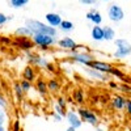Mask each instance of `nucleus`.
Segmentation results:
<instances>
[{"label": "nucleus", "mask_w": 131, "mask_h": 131, "mask_svg": "<svg viewBox=\"0 0 131 131\" xmlns=\"http://www.w3.org/2000/svg\"><path fill=\"white\" fill-rule=\"evenodd\" d=\"M25 26H28L31 30L33 36L34 34H49V36H52V37L58 36L57 28H52L49 24H45V23H42V21H38V20H34V18L25 20Z\"/></svg>", "instance_id": "1"}, {"label": "nucleus", "mask_w": 131, "mask_h": 131, "mask_svg": "<svg viewBox=\"0 0 131 131\" xmlns=\"http://www.w3.org/2000/svg\"><path fill=\"white\" fill-rule=\"evenodd\" d=\"M114 45H115V51L113 54V57L115 59H125L131 54V43L125 39V38H117L114 39Z\"/></svg>", "instance_id": "2"}, {"label": "nucleus", "mask_w": 131, "mask_h": 131, "mask_svg": "<svg viewBox=\"0 0 131 131\" xmlns=\"http://www.w3.org/2000/svg\"><path fill=\"white\" fill-rule=\"evenodd\" d=\"M31 41L34 42L36 46H38L42 50H47L50 46L58 43V41H57L55 37L49 36V34H34V36L31 37Z\"/></svg>", "instance_id": "3"}, {"label": "nucleus", "mask_w": 131, "mask_h": 131, "mask_svg": "<svg viewBox=\"0 0 131 131\" xmlns=\"http://www.w3.org/2000/svg\"><path fill=\"white\" fill-rule=\"evenodd\" d=\"M71 59L75 63L83 64V66H85V67H89L91 62L94 60V55L91 51H78V50H73V51H71Z\"/></svg>", "instance_id": "4"}, {"label": "nucleus", "mask_w": 131, "mask_h": 131, "mask_svg": "<svg viewBox=\"0 0 131 131\" xmlns=\"http://www.w3.org/2000/svg\"><path fill=\"white\" fill-rule=\"evenodd\" d=\"M79 113V115H80V118H81V121L83 122H86V123H89L91 126H94V127H97L98 126V115L92 110V109H89V107H79L78 110H76Z\"/></svg>", "instance_id": "5"}, {"label": "nucleus", "mask_w": 131, "mask_h": 131, "mask_svg": "<svg viewBox=\"0 0 131 131\" xmlns=\"http://www.w3.org/2000/svg\"><path fill=\"white\" fill-rule=\"evenodd\" d=\"M107 17L110 21H113V23H119V21H122L125 18V12L119 5L112 4L107 8Z\"/></svg>", "instance_id": "6"}, {"label": "nucleus", "mask_w": 131, "mask_h": 131, "mask_svg": "<svg viewBox=\"0 0 131 131\" xmlns=\"http://www.w3.org/2000/svg\"><path fill=\"white\" fill-rule=\"evenodd\" d=\"M26 58L31 66H37V67H41V68H46L49 64V62L45 57H41L39 54L31 52V51H26Z\"/></svg>", "instance_id": "7"}, {"label": "nucleus", "mask_w": 131, "mask_h": 131, "mask_svg": "<svg viewBox=\"0 0 131 131\" xmlns=\"http://www.w3.org/2000/svg\"><path fill=\"white\" fill-rule=\"evenodd\" d=\"M12 45L20 50H24V51H30L33 47H34V42H33L31 39H29L28 37H16L12 42Z\"/></svg>", "instance_id": "8"}, {"label": "nucleus", "mask_w": 131, "mask_h": 131, "mask_svg": "<svg viewBox=\"0 0 131 131\" xmlns=\"http://www.w3.org/2000/svg\"><path fill=\"white\" fill-rule=\"evenodd\" d=\"M84 73L88 76L89 79H93V80H100V81H109V79L112 78L109 73H104V72H100L97 70H93L91 67H85L84 68Z\"/></svg>", "instance_id": "9"}, {"label": "nucleus", "mask_w": 131, "mask_h": 131, "mask_svg": "<svg viewBox=\"0 0 131 131\" xmlns=\"http://www.w3.org/2000/svg\"><path fill=\"white\" fill-rule=\"evenodd\" d=\"M66 119H67L68 125H70L71 127H73V128H79V127H81V125H83V121H81L79 113L76 112V110H73V109L67 112Z\"/></svg>", "instance_id": "10"}, {"label": "nucleus", "mask_w": 131, "mask_h": 131, "mask_svg": "<svg viewBox=\"0 0 131 131\" xmlns=\"http://www.w3.org/2000/svg\"><path fill=\"white\" fill-rule=\"evenodd\" d=\"M58 46L62 50H68V51L78 50L80 47L78 43H76V41H73L71 37H63V38L58 39Z\"/></svg>", "instance_id": "11"}, {"label": "nucleus", "mask_w": 131, "mask_h": 131, "mask_svg": "<svg viewBox=\"0 0 131 131\" xmlns=\"http://www.w3.org/2000/svg\"><path fill=\"white\" fill-rule=\"evenodd\" d=\"M89 67L93 68V70L100 71V72H104V73H109L110 70L113 68V64L109 63V62H105V60H97V59H94L93 62H91Z\"/></svg>", "instance_id": "12"}, {"label": "nucleus", "mask_w": 131, "mask_h": 131, "mask_svg": "<svg viewBox=\"0 0 131 131\" xmlns=\"http://www.w3.org/2000/svg\"><path fill=\"white\" fill-rule=\"evenodd\" d=\"M126 100H127V98L125 96H122V94H114L110 98L112 107L115 109V110H123L125 106H126Z\"/></svg>", "instance_id": "13"}, {"label": "nucleus", "mask_w": 131, "mask_h": 131, "mask_svg": "<svg viewBox=\"0 0 131 131\" xmlns=\"http://www.w3.org/2000/svg\"><path fill=\"white\" fill-rule=\"evenodd\" d=\"M23 79L33 83V81H36L37 80V72H36V68H34V66H31V64H28L26 67L23 70Z\"/></svg>", "instance_id": "14"}, {"label": "nucleus", "mask_w": 131, "mask_h": 131, "mask_svg": "<svg viewBox=\"0 0 131 131\" xmlns=\"http://www.w3.org/2000/svg\"><path fill=\"white\" fill-rule=\"evenodd\" d=\"M45 20H46V24H49L50 26L52 28H57V26H60L62 24V17L58 15V13H54V12H50V13H46L45 15Z\"/></svg>", "instance_id": "15"}, {"label": "nucleus", "mask_w": 131, "mask_h": 131, "mask_svg": "<svg viewBox=\"0 0 131 131\" xmlns=\"http://www.w3.org/2000/svg\"><path fill=\"white\" fill-rule=\"evenodd\" d=\"M85 17H86V20H88V21L93 23V25H100V24L102 23V16H101V13L98 12V10H96L94 8H92L89 12L85 15Z\"/></svg>", "instance_id": "16"}, {"label": "nucleus", "mask_w": 131, "mask_h": 131, "mask_svg": "<svg viewBox=\"0 0 131 131\" xmlns=\"http://www.w3.org/2000/svg\"><path fill=\"white\" fill-rule=\"evenodd\" d=\"M91 36H92L93 41H97V42L104 41V28L98 26V25H94L91 30Z\"/></svg>", "instance_id": "17"}, {"label": "nucleus", "mask_w": 131, "mask_h": 131, "mask_svg": "<svg viewBox=\"0 0 131 131\" xmlns=\"http://www.w3.org/2000/svg\"><path fill=\"white\" fill-rule=\"evenodd\" d=\"M36 89L37 92L45 97L47 93H49V88H47V81H45L43 79H37L36 80Z\"/></svg>", "instance_id": "18"}, {"label": "nucleus", "mask_w": 131, "mask_h": 131, "mask_svg": "<svg viewBox=\"0 0 131 131\" xmlns=\"http://www.w3.org/2000/svg\"><path fill=\"white\" fill-rule=\"evenodd\" d=\"M47 88H49V92H51L52 94L59 93V91H60V83L58 81V79L51 78V79L47 80Z\"/></svg>", "instance_id": "19"}, {"label": "nucleus", "mask_w": 131, "mask_h": 131, "mask_svg": "<svg viewBox=\"0 0 131 131\" xmlns=\"http://www.w3.org/2000/svg\"><path fill=\"white\" fill-rule=\"evenodd\" d=\"M72 98H73V101L76 102V104H79V105H81V104H84V101H85V96H84V92H83V89H75L73 91V93H72Z\"/></svg>", "instance_id": "20"}, {"label": "nucleus", "mask_w": 131, "mask_h": 131, "mask_svg": "<svg viewBox=\"0 0 131 131\" xmlns=\"http://www.w3.org/2000/svg\"><path fill=\"white\" fill-rule=\"evenodd\" d=\"M15 34L16 36H18V37H33V33H31V30L28 28V26H20V28H17L16 30H15Z\"/></svg>", "instance_id": "21"}, {"label": "nucleus", "mask_w": 131, "mask_h": 131, "mask_svg": "<svg viewBox=\"0 0 131 131\" xmlns=\"http://www.w3.org/2000/svg\"><path fill=\"white\" fill-rule=\"evenodd\" d=\"M104 39L105 41H114L115 31L112 26H104Z\"/></svg>", "instance_id": "22"}, {"label": "nucleus", "mask_w": 131, "mask_h": 131, "mask_svg": "<svg viewBox=\"0 0 131 131\" xmlns=\"http://www.w3.org/2000/svg\"><path fill=\"white\" fill-rule=\"evenodd\" d=\"M59 28H60V30H62V31H66V33H68V31L73 30L75 25H73V23H71V21H68V20H63Z\"/></svg>", "instance_id": "23"}, {"label": "nucleus", "mask_w": 131, "mask_h": 131, "mask_svg": "<svg viewBox=\"0 0 131 131\" xmlns=\"http://www.w3.org/2000/svg\"><path fill=\"white\" fill-rule=\"evenodd\" d=\"M109 75H110L112 78H115V79H121V80H123V78H125V73H123V71H121L119 68L114 67V66H113V68L110 70V72H109Z\"/></svg>", "instance_id": "24"}, {"label": "nucleus", "mask_w": 131, "mask_h": 131, "mask_svg": "<svg viewBox=\"0 0 131 131\" xmlns=\"http://www.w3.org/2000/svg\"><path fill=\"white\" fill-rule=\"evenodd\" d=\"M29 3V0H9V4L12 8H23Z\"/></svg>", "instance_id": "25"}, {"label": "nucleus", "mask_w": 131, "mask_h": 131, "mask_svg": "<svg viewBox=\"0 0 131 131\" xmlns=\"http://www.w3.org/2000/svg\"><path fill=\"white\" fill-rule=\"evenodd\" d=\"M13 92H15V94H16V97H17V100H21L23 98V96H24V91H23V88H21V84L20 83H15L13 84Z\"/></svg>", "instance_id": "26"}, {"label": "nucleus", "mask_w": 131, "mask_h": 131, "mask_svg": "<svg viewBox=\"0 0 131 131\" xmlns=\"http://www.w3.org/2000/svg\"><path fill=\"white\" fill-rule=\"evenodd\" d=\"M12 42H13V39H10V37H8V36H0V45L9 46V45H12Z\"/></svg>", "instance_id": "27"}, {"label": "nucleus", "mask_w": 131, "mask_h": 131, "mask_svg": "<svg viewBox=\"0 0 131 131\" xmlns=\"http://www.w3.org/2000/svg\"><path fill=\"white\" fill-rule=\"evenodd\" d=\"M20 84H21V88H23V91L24 92H29L30 89H31V83L30 81H28V80H25V79H23L20 81Z\"/></svg>", "instance_id": "28"}, {"label": "nucleus", "mask_w": 131, "mask_h": 131, "mask_svg": "<svg viewBox=\"0 0 131 131\" xmlns=\"http://www.w3.org/2000/svg\"><path fill=\"white\" fill-rule=\"evenodd\" d=\"M5 122H7V113H5V109L0 107V126H4Z\"/></svg>", "instance_id": "29"}, {"label": "nucleus", "mask_w": 131, "mask_h": 131, "mask_svg": "<svg viewBox=\"0 0 131 131\" xmlns=\"http://www.w3.org/2000/svg\"><path fill=\"white\" fill-rule=\"evenodd\" d=\"M54 112L58 113V114H59V115H62V117H64V118H66V115H67V112H66L64 109H62V107H60L58 104L54 105Z\"/></svg>", "instance_id": "30"}, {"label": "nucleus", "mask_w": 131, "mask_h": 131, "mask_svg": "<svg viewBox=\"0 0 131 131\" xmlns=\"http://www.w3.org/2000/svg\"><path fill=\"white\" fill-rule=\"evenodd\" d=\"M57 104H58L62 109H64V110H66V107H67V100H66L63 96H60V97L57 98Z\"/></svg>", "instance_id": "31"}, {"label": "nucleus", "mask_w": 131, "mask_h": 131, "mask_svg": "<svg viewBox=\"0 0 131 131\" xmlns=\"http://www.w3.org/2000/svg\"><path fill=\"white\" fill-rule=\"evenodd\" d=\"M7 106H8V100L5 98V96H3L2 93H0V107L7 109Z\"/></svg>", "instance_id": "32"}, {"label": "nucleus", "mask_w": 131, "mask_h": 131, "mask_svg": "<svg viewBox=\"0 0 131 131\" xmlns=\"http://www.w3.org/2000/svg\"><path fill=\"white\" fill-rule=\"evenodd\" d=\"M125 109H126V113L131 117V98H127V100H126V106H125Z\"/></svg>", "instance_id": "33"}, {"label": "nucleus", "mask_w": 131, "mask_h": 131, "mask_svg": "<svg viewBox=\"0 0 131 131\" xmlns=\"http://www.w3.org/2000/svg\"><path fill=\"white\" fill-rule=\"evenodd\" d=\"M7 21H8V16L4 15L3 12H0V26H3Z\"/></svg>", "instance_id": "34"}, {"label": "nucleus", "mask_w": 131, "mask_h": 131, "mask_svg": "<svg viewBox=\"0 0 131 131\" xmlns=\"http://www.w3.org/2000/svg\"><path fill=\"white\" fill-rule=\"evenodd\" d=\"M51 117H52V119H54L55 122H62V119H63V117L59 115V114L55 113V112H52V113H51Z\"/></svg>", "instance_id": "35"}, {"label": "nucleus", "mask_w": 131, "mask_h": 131, "mask_svg": "<svg viewBox=\"0 0 131 131\" xmlns=\"http://www.w3.org/2000/svg\"><path fill=\"white\" fill-rule=\"evenodd\" d=\"M79 2L84 5H93V4L97 3V0H79Z\"/></svg>", "instance_id": "36"}, {"label": "nucleus", "mask_w": 131, "mask_h": 131, "mask_svg": "<svg viewBox=\"0 0 131 131\" xmlns=\"http://www.w3.org/2000/svg\"><path fill=\"white\" fill-rule=\"evenodd\" d=\"M109 86L112 89H115V91H119V84L115 83V81H109Z\"/></svg>", "instance_id": "37"}, {"label": "nucleus", "mask_w": 131, "mask_h": 131, "mask_svg": "<svg viewBox=\"0 0 131 131\" xmlns=\"http://www.w3.org/2000/svg\"><path fill=\"white\" fill-rule=\"evenodd\" d=\"M12 131H21L20 130V121H16L13 122V125H12Z\"/></svg>", "instance_id": "38"}, {"label": "nucleus", "mask_w": 131, "mask_h": 131, "mask_svg": "<svg viewBox=\"0 0 131 131\" xmlns=\"http://www.w3.org/2000/svg\"><path fill=\"white\" fill-rule=\"evenodd\" d=\"M46 70H47L49 72H57V68H55V66H54L52 63H49V64H47Z\"/></svg>", "instance_id": "39"}, {"label": "nucleus", "mask_w": 131, "mask_h": 131, "mask_svg": "<svg viewBox=\"0 0 131 131\" xmlns=\"http://www.w3.org/2000/svg\"><path fill=\"white\" fill-rule=\"evenodd\" d=\"M98 98H100V96H92V102L96 105L98 102Z\"/></svg>", "instance_id": "40"}, {"label": "nucleus", "mask_w": 131, "mask_h": 131, "mask_svg": "<svg viewBox=\"0 0 131 131\" xmlns=\"http://www.w3.org/2000/svg\"><path fill=\"white\" fill-rule=\"evenodd\" d=\"M107 101H109V100H107L106 96H101V102H102V104H107Z\"/></svg>", "instance_id": "41"}, {"label": "nucleus", "mask_w": 131, "mask_h": 131, "mask_svg": "<svg viewBox=\"0 0 131 131\" xmlns=\"http://www.w3.org/2000/svg\"><path fill=\"white\" fill-rule=\"evenodd\" d=\"M66 131H76V128H73V127L68 126V127H67V130H66Z\"/></svg>", "instance_id": "42"}, {"label": "nucleus", "mask_w": 131, "mask_h": 131, "mask_svg": "<svg viewBox=\"0 0 131 131\" xmlns=\"http://www.w3.org/2000/svg\"><path fill=\"white\" fill-rule=\"evenodd\" d=\"M13 20V15H10V16H8V21H12Z\"/></svg>", "instance_id": "43"}, {"label": "nucleus", "mask_w": 131, "mask_h": 131, "mask_svg": "<svg viewBox=\"0 0 131 131\" xmlns=\"http://www.w3.org/2000/svg\"><path fill=\"white\" fill-rule=\"evenodd\" d=\"M96 131H105V130H102L101 127H96Z\"/></svg>", "instance_id": "44"}, {"label": "nucleus", "mask_w": 131, "mask_h": 131, "mask_svg": "<svg viewBox=\"0 0 131 131\" xmlns=\"http://www.w3.org/2000/svg\"><path fill=\"white\" fill-rule=\"evenodd\" d=\"M0 131H5V128H4V126H0Z\"/></svg>", "instance_id": "45"}, {"label": "nucleus", "mask_w": 131, "mask_h": 131, "mask_svg": "<svg viewBox=\"0 0 131 131\" xmlns=\"http://www.w3.org/2000/svg\"><path fill=\"white\" fill-rule=\"evenodd\" d=\"M101 2H109V0H101Z\"/></svg>", "instance_id": "46"}, {"label": "nucleus", "mask_w": 131, "mask_h": 131, "mask_svg": "<svg viewBox=\"0 0 131 131\" xmlns=\"http://www.w3.org/2000/svg\"><path fill=\"white\" fill-rule=\"evenodd\" d=\"M128 94H131V88H130V93H128Z\"/></svg>", "instance_id": "47"}, {"label": "nucleus", "mask_w": 131, "mask_h": 131, "mask_svg": "<svg viewBox=\"0 0 131 131\" xmlns=\"http://www.w3.org/2000/svg\"><path fill=\"white\" fill-rule=\"evenodd\" d=\"M0 86H2V83H0Z\"/></svg>", "instance_id": "48"}]
</instances>
